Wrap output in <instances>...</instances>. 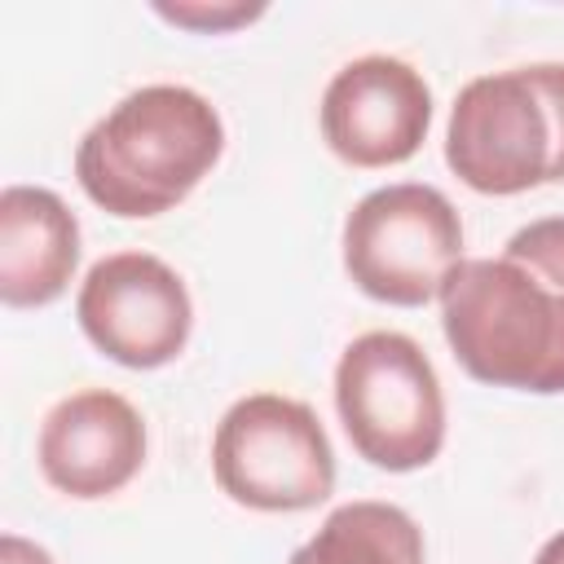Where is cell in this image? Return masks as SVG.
Instances as JSON below:
<instances>
[{
    "label": "cell",
    "mask_w": 564,
    "mask_h": 564,
    "mask_svg": "<svg viewBox=\"0 0 564 564\" xmlns=\"http://www.w3.org/2000/svg\"><path fill=\"white\" fill-rule=\"evenodd\" d=\"M445 163L476 194H524L564 181V62H533L463 84Z\"/></svg>",
    "instance_id": "obj_3"
},
{
    "label": "cell",
    "mask_w": 564,
    "mask_h": 564,
    "mask_svg": "<svg viewBox=\"0 0 564 564\" xmlns=\"http://www.w3.org/2000/svg\"><path fill=\"white\" fill-rule=\"evenodd\" d=\"M335 410L352 449L379 471H419L445 445L441 379L401 330H366L339 352Z\"/></svg>",
    "instance_id": "obj_4"
},
{
    "label": "cell",
    "mask_w": 564,
    "mask_h": 564,
    "mask_svg": "<svg viewBox=\"0 0 564 564\" xmlns=\"http://www.w3.org/2000/svg\"><path fill=\"white\" fill-rule=\"evenodd\" d=\"M79 264V220L44 185L0 194V300L9 308L53 304Z\"/></svg>",
    "instance_id": "obj_10"
},
{
    "label": "cell",
    "mask_w": 564,
    "mask_h": 564,
    "mask_svg": "<svg viewBox=\"0 0 564 564\" xmlns=\"http://www.w3.org/2000/svg\"><path fill=\"white\" fill-rule=\"evenodd\" d=\"M35 458L57 494L79 502L110 498L145 463V423L128 397L110 388H84L44 414Z\"/></svg>",
    "instance_id": "obj_9"
},
{
    "label": "cell",
    "mask_w": 564,
    "mask_h": 564,
    "mask_svg": "<svg viewBox=\"0 0 564 564\" xmlns=\"http://www.w3.org/2000/svg\"><path fill=\"white\" fill-rule=\"evenodd\" d=\"M75 317L101 357L128 370H154L189 344L194 304L167 260L150 251H115L88 269L75 295Z\"/></svg>",
    "instance_id": "obj_7"
},
{
    "label": "cell",
    "mask_w": 564,
    "mask_h": 564,
    "mask_svg": "<svg viewBox=\"0 0 564 564\" xmlns=\"http://www.w3.org/2000/svg\"><path fill=\"white\" fill-rule=\"evenodd\" d=\"M0 564H53V555L44 546L18 538V533H4L0 538Z\"/></svg>",
    "instance_id": "obj_13"
},
{
    "label": "cell",
    "mask_w": 564,
    "mask_h": 564,
    "mask_svg": "<svg viewBox=\"0 0 564 564\" xmlns=\"http://www.w3.org/2000/svg\"><path fill=\"white\" fill-rule=\"evenodd\" d=\"M533 564H564V533L546 538V542H542V551L533 555Z\"/></svg>",
    "instance_id": "obj_14"
},
{
    "label": "cell",
    "mask_w": 564,
    "mask_h": 564,
    "mask_svg": "<svg viewBox=\"0 0 564 564\" xmlns=\"http://www.w3.org/2000/svg\"><path fill=\"white\" fill-rule=\"evenodd\" d=\"M463 264V220L454 203L423 181L370 189L344 220V269L379 304L423 308L441 300L445 278Z\"/></svg>",
    "instance_id": "obj_5"
},
{
    "label": "cell",
    "mask_w": 564,
    "mask_h": 564,
    "mask_svg": "<svg viewBox=\"0 0 564 564\" xmlns=\"http://www.w3.org/2000/svg\"><path fill=\"white\" fill-rule=\"evenodd\" d=\"M225 150L216 106L185 84H145L110 106L75 145L79 189L119 220L185 203Z\"/></svg>",
    "instance_id": "obj_2"
},
{
    "label": "cell",
    "mask_w": 564,
    "mask_h": 564,
    "mask_svg": "<svg viewBox=\"0 0 564 564\" xmlns=\"http://www.w3.org/2000/svg\"><path fill=\"white\" fill-rule=\"evenodd\" d=\"M286 564H423V529L397 502L357 498L335 507Z\"/></svg>",
    "instance_id": "obj_11"
},
{
    "label": "cell",
    "mask_w": 564,
    "mask_h": 564,
    "mask_svg": "<svg viewBox=\"0 0 564 564\" xmlns=\"http://www.w3.org/2000/svg\"><path fill=\"white\" fill-rule=\"evenodd\" d=\"M212 476L238 507L308 511L335 489V449L313 405L282 392H251L216 423Z\"/></svg>",
    "instance_id": "obj_6"
},
{
    "label": "cell",
    "mask_w": 564,
    "mask_h": 564,
    "mask_svg": "<svg viewBox=\"0 0 564 564\" xmlns=\"http://www.w3.org/2000/svg\"><path fill=\"white\" fill-rule=\"evenodd\" d=\"M432 123L423 75L388 53L352 57L322 93V137L352 167H392L419 154Z\"/></svg>",
    "instance_id": "obj_8"
},
{
    "label": "cell",
    "mask_w": 564,
    "mask_h": 564,
    "mask_svg": "<svg viewBox=\"0 0 564 564\" xmlns=\"http://www.w3.org/2000/svg\"><path fill=\"white\" fill-rule=\"evenodd\" d=\"M159 18L176 22V26H189V31H203V35H220V31H234V26H247L251 18L264 13V4H154Z\"/></svg>",
    "instance_id": "obj_12"
},
{
    "label": "cell",
    "mask_w": 564,
    "mask_h": 564,
    "mask_svg": "<svg viewBox=\"0 0 564 564\" xmlns=\"http://www.w3.org/2000/svg\"><path fill=\"white\" fill-rule=\"evenodd\" d=\"M458 366L511 392H564V216L516 229L502 256L463 260L441 286Z\"/></svg>",
    "instance_id": "obj_1"
}]
</instances>
